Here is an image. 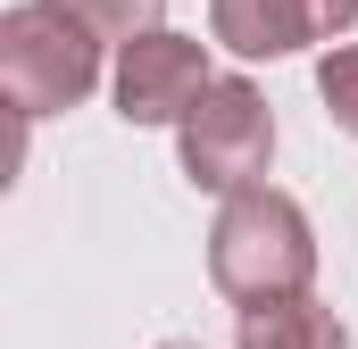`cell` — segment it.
<instances>
[{
	"label": "cell",
	"mask_w": 358,
	"mask_h": 349,
	"mask_svg": "<svg viewBox=\"0 0 358 349\" xmlns=\"http://www.w3.org/2000/svg\"><path fill=\"white\" fill-rule=\"evenodd\" d=\"M234 349H350V325L308 291V299H275V308H250L234 325Z\"/></svg>",
	"instance_id": "obj_6"
},
{
	"label": "cell",
	"mask_w": 358,
	"mask_h": 349,
	"mask_svg": "<svg viewBox=\"0 0 358 349\" xmlns=\"http://www.w3.org/2000/svg\"><path fill=\"white\" fill-rule=\"evenodd\" d=\"M308 25H317V42L350 34V25H358V0H308Z\"/></svg>",
	"instance_id": "obj_9"
},
{
	"label": "cell",
	"mask_w": 358,
	"mask_h": 349,
	"mask_svg": "<svg viewBox=\"0 0 358 349\" xmlns=\"http://www.w3.org/2000/svg\"><path fill=\"white\" fill-rule=\"evenodd\" d=\"M159 349H200V341H159Z\"/></svg>",
	"instance_id": "obj_10"
},
{
	"label": "cell",
	"mask_w": 358,
	"mask_h": 349,
	"mask_svg": "<svg viewBox=\"0 0 358 349\" xmlns=\"http://www.w3.org/2000/svg\"><path fill=\"white\" fill-rule=\"evenodd\" d=\"M208 283L250 316L275 299H308L317 283V233H308V208L275 183H250L217 208L208 225Z\"/></svg>",
	"instance_id": "obj_1"
},
{
	"label": "cell",
	"mask_w": 358,
	"mask_h": 349,
	"mask_svg": "<svg viewBox=\"0 0 358 349\" xmlns=\"http://www.w3.org/2000/svg\"><path fill=\"white\" fill-rule=\"evenodd\" d=\"M317 100H325V117L358 142V42H342V50L317 59Z\"/></svg>",
	"instance_id": "obj_8"
},
{
	"label": "cell",
	"mask_w": 358,
	"mask_h": 349,
	"mask_svg": "<svg viewBox=\"0 0 358 349\" xmlns=\"http://www.w3.org/2000/svg\"><path fill=\"white\" fill-rule=\"evenodd\" d=\"M176 158H183V183H192V191H217V200L250 191V183L267 174V158H275L267 91L250 84V75H217L208 100L176 125Z\"/></svg>",
	"instance_id": "obj_3"
},
{
	"label": "cell",
	"mask_w": 358,
	"mask_h": 349,
	"mask_svg": "<svg viewBox=\"0 0 358 349\" xmlns=\"http://www.w3.org/2000/svg\"><path fill=\"white\" fill-rule=\"evenodd\" d=\"M208 34L234 59H292V50L317 42L308 0H208Z\"/></svg>",
	"instance_id": "obj_5"
},
{
	"label": "cell",
	"mask_w": 358,
	"mask_h": 349,
	"mask_svg": "<svg viewBox=\"0 0 358 349\" xmlns=\"http://www.w3.org/2000/svg\"><path fill=\"white\" fill-rule=\"evenodd\" d=\"M100 34L84 17H67L59 0H17L0 17V84L17 100V117H59L84 108L100 84Z\"/></svg>",
	"instance_id": "obj_2"
},
{
	"label": "cell",
	"mask_w": 358,
	"mask_h": 349,
	"mask_svg": "<svg viewBox=\"0 0 358 349\" xmlns=\"http://www.w3.org/2000/svg\"><path fill=\"white\" fill-rule=\"evenodd\" d=\"M208 42L200 34H142L134 50H117V117L125 125H183L208 100Z\"/></svg>",
	"instance_id": "obj_4"
},
{
	"label": "cell",
	"mask_w": 358,
	"mask_h": 349,
	"mask_svg": "<svg viewBox=\"0 0 358 349\" xmlns=\"http://www.w3.org/2000/svg\"><path fill=\"white\" fill-rule=\"evenodd\" d=\"M67 17H84L100 42H117V50H134L142 34H167V0H59Z\"/></svg>",
	"instance_id": "obj_7"
}]
</instances>
